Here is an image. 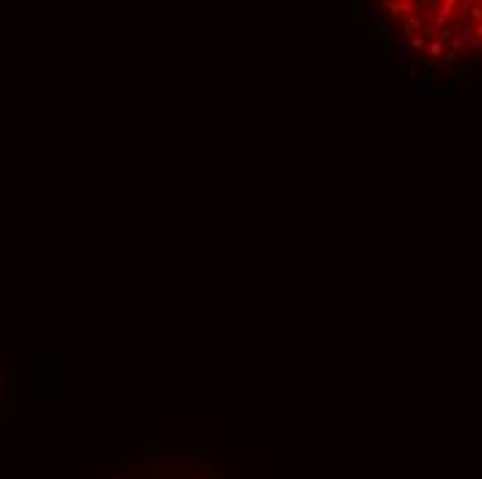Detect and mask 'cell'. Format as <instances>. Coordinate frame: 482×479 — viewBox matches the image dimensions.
Listing matches in <instances>:
<instances>
[{
    "instance_id": "obj_1",
    "label": "cell",
    "mask_w": 482,
    "mask_h": 479,
    "mask_svg": "<svg viewBox=\"0 0 482 479\" xmlns=\"http://www.w3.org/2000/svg\"><path fill=\"white\" fill-rule=\"evenodd\" d=\"M380 14L396 28L402 53L438 70L482 56V0L383 3Z\"/></svg>"
}]
</instances>
